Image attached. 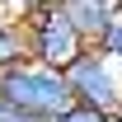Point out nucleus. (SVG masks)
I'll return each instance as SVG.
<instances>
[{
	"instance_id": "f257e3e1",
	"label": "nucleus",
	"mask_w": 122,
	"mask_h": 122,
	"mask_svg": "<svg viewBox=\"0 0 122 122\" xmlns=\"http://www.w3.org/2000/svg\"><path fill=\"white\" fill-rule=\"evenodd\" d=\"M0 103L19 108L38 122H52L61 108H71V89H66L61 71H47L38 61H19L10 71H0Z\"/></svg>"
},
{
	"instance_id": "f03ea898",
	"label": "nucleus",
	"mask_w": 122,
	"mask_h": 122,
	"mask_svg": "<svg viewBox=\"0 0 122 122\" xmlns=\"http://www.w3.org/2000/svg\"><path fill=\"white\" fill-rule=\"evenodd\" d=\"M19 24H24L28 61L47 66V71H66V66L85 52L80 33L66 24V14H61V5H56V0H38L28 14H19Z\"/></svg>"
},
{
	"instance_id": "7ed1b4c3",
	"label": "nucleus",
	"mask_w": 122,
	"mask_h": 122,
	"mask_svg": "<svg viewBox=\"0 0 122 122\" xmlns=\"http://www.w3.org/2000/svg\"><path fill=\"white\" fill-rule=\"evenodd\" d=\"M61 80H66V89H71V103H80V108H94V113H108V117L122 108L117 66H113L103 52H94V47H85V52L61 71Z\"/></svg>"
},
{
	"instance_id": "20e7f679",
	"label": "nucleus",
	"mask_w": 122,
	"mask_h": 122,
	"mask_svg": "<svg viewBox=\"0 0 122 122\" xmlns=\"http://www.w3.org/2000/svg\"><path fill=\"white\" fill-rule=\"evenodd\" d=\"M56 5H61V14H66V24L80 33L85 47H94L113 28V19H117V10H113L108 0H56Z\"/></svg>"
},
{
	"instance_id": "39448f33",
	"label": "nucleus",
	"mask_w": 122,
	"mask_h": 122,
	"mask_svg": "<svg viewBox=\"0 0 122 122\" xmlns=\"http://www.w3.org/2000/svg\"><path fill=\"white\" fill-rule=\"evenodd\" d=\"M19 61H28V42H24V24L19 19H0V71H10Z\"/></svg>"
},
{
	"instance_id": "423d86ee",
	"label": "nucleus",
	"mask_w": 122,
	"mask_h": 122,
	"mask_svg": "<svg viewBox=\"0 0 122 122\" xmlns=\"http://www.w3.org/2000/svg\"><path fill=\"white\" fill-rule=\"evenodd\" d=\"M94 52H103L113 66H122V19H113V28H108L103 38L94 42Z\"/></svg>"
},
{
	"instance_id": "0eeeda50",
	"label": "nucleus",
	"mask_w": 122,
	"mask_h": 122,
	"mask_svg": "<svg viewBox=\"0 0 122 122\" xmlns=\"http://www.w3.org/2000/svg\"><path fill=\"white\" fill-rule=\"evenodd\" d=\"M52 122H108V113H94V108H80V103H71V108H61Z\"/></svg>"
},
{
	"instance_id": "6e6552de",
	"label": "nucleus",
	"mask_w": 122,
	"mask_h": 122,
	"mask_svg": "<svg viewBox=\"0 0 122 122\" xmlns=\"http://www.w3.org/2000/svg\"><path fill=\"white\" fill-rule=\"evenodd\" d=\"M0 122H38V117H28V113H19V108H10V103H0Z\"/></svg>"
},
{
	"instance_id": "1a4fd4ad",
	"label": "nucleus",
	"mask_w": 122,
	"mask_h": 122,
	"mask_svg": "<svg viewBox=\"0 0 122 122\" xmlns=\"http://www.w3.org/2000/svg\"><path fill=\"white\" fill-rule=\"evenodd\" d=\"M38 0H0V10H14V14H28Z\"/></svg>"
},
{
	"instance_id": "9d476101",
	"label": "nucleus",
	"mask_w": 122,
	"mask_h": 122,
	"mask_svg": "<svg viewBox=\"0 0 122 122\" xmlns=\"http://www.w3.org/2000/svg\"><path fill=\"white\" fill-rule=\"evenodd\" d=\"M108 122H122V108H117V113H113V117H108Z\"/></svg>"
},
{
	"instance_id": "9b49d317",
	"label": "nucleus",
	"mask_w": 122,
	"mask_h": 122,
	"mask_svg": "<svg viewBox=\"0 0 122 122\" xmlns=\"http://www.w3.org/2000/svg\"><path fill=\"white\" fill-rule=\"evenodd\" d=\"M108 5H113V10H117V0H108Z\"/></svg>"
}]
</instances>
